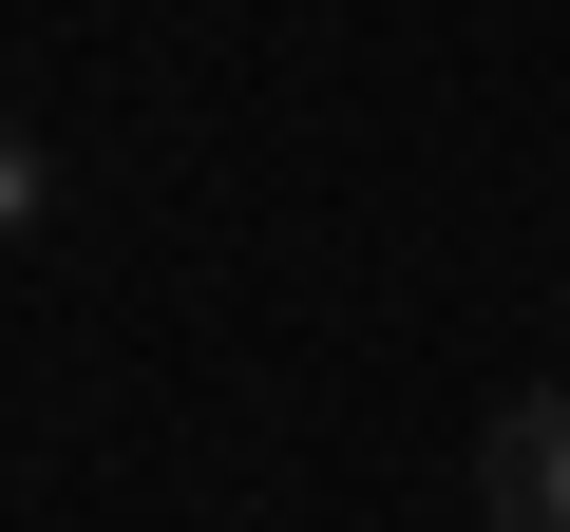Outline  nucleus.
I'll return each mask as SVG.
<instances>
[{
    "mask_svg": "<svg viewBox=\"0 0 570 532\" xmlns=\"http://www.w3.org/2000/svg\"><path fill=\"white\" fill-rule=\"evenodd\" d=\"M475 532H570V381L475 418Z\"/></svg>",
    "mask_w": 570,
    "mask_h": 532,
    "instance_id": "f257e3e1",
    "label": "nucleus"
},
{
    "mask_svg": "<svg viewBox=\"0 0 570 532\" xmlns=\"http://www.w3.org/2000/svg\"><path fill=\"white\" fill-rule=\"evenodd\" d=\"M39 228V134H0V247Z\"/></svg>",
    "mask_w": 570,
    "mask_h": 532,
    "instance_id": "f03ea898",
    "label": "nucleus"
}]
</instances>
